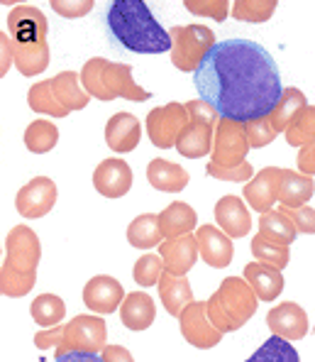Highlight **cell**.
<instances>
[{
  "mask_svg": "<svg viewBox=\"0 0 315 362\" xmlns=\"http://www.w3.org/2000/svg\"><path fill=\"white\" fill-rule=\"evenodd\" d=\"M196 240H198V252H201V259L206 264L215 269H222L232 262V255H234V247H232V240L215 226H201V230L196 233Z\"/></svg>",
  "mask_w": 315,
  "mask_h": 362,
  "instance_id": "e0dca14e",
  "label": "cell"
},
{
  "mask_svg": "<svg viewBox=\"0 0 315 362\" xmlns=\"http://www.w3.org/2000/svg\"><path fill=\"white\" fill-rule=\"evenodd\" d=\"M249 152V140L242 122L222 120L215 127V140H213V164L218 167H239Z\"/></svg>",
  "mask_w": 315,
  "mask_h": 362,
  "instance_id": "30bf717a",
  "label": "cell"
},
{
  "mask_svg": "<svg viewBox=\"0 0 315 362\" xmlns=\"http://www.w3.org/2000/svg\"><path fill=\"white\" fill-rule=\"evenodd\" d=\"M125 301V291L122 284L113 276L98 274L93 279H88V284L83 286V303L90 308L93 313H113L117 311V306H122Z\"/></svg>",
  "mask_w": 315,
  "mask_h": 362,
  "instance_id": "9a60e30c",
  "label": "cell"
},
{
  "mask_svg": "<svg viewBox=\"0 0 315 362\" xmlns=\"http://www.w3.org/2000/svg\"><path fill=\"white\" fill-rule=\"evenodd\" d=\"M279 211L293 223V228H296L298 233H315V211L313 209H308V206H303V209H284V206H281Z\"/></svg>",
  "mask_w": 315,
  "mask_h": 362,
  "instance_id": "7bdbcfd3",
  "label": "cell"
},
{
  "mask_svg": "<svg viewBox=\"0 0 315 362\" xmlns=\"http://www.w3.org/2000/svg\"><path fill=\"white\" fill-rule=\"evenodd\" d=\"M201 100L218 110L222 120L252 122L269 118L281 100L279 66L252 40H220L194 74Z\"/></svg>",
  "mask_w": 315,
  "mask_h": 362,
  "instance_id": "6da1fadb",
  "label": "cell"
},
{
  "mask_svg": "<svg viewBox=\"0 0 315 362\" xmlns=\"http://www.w3.org/2000/svg\"><path fill=\"white\" fill-rule=\"evenodd\" d=\"M57 204V184L49 177H35L15 196V209L25 218L47 216Z\"/></svg>",
  "mask_w": 315,
  "mask_h": 362,
  "instance_id": "7c38bea8",
  "label": "cell"
},
{
  "mask_svg": "<svg viewBox=\"0 0 315 362\" xmlns=\"http://www.w3.org/2000/svg\"><path fill=\"white\" fill-rule=\"evenodd\" d=\"M215 221L227 238H242L252 228V216H249L247 206L242 204L239 196L232 194L222 196L215 204Z\"/></svg>",
  "mask_w": 315,
  "mask_h": 362,
  "instance_id": "ac0fdd59",
  "label": "cell"
},
{
  "mask_svg": "<svg viewBox=\"0 0 315 362\" xmlns=\"http://www.w3.org/2000/svg\"><path fill=\"white\" fill-rule=\"evenodd\" d=\"M140 120L132 113H115L105 125V142L113 152H132L140 142Z\"/></svg>",
  "mask_w": 315,
  "mask_h": 362,
  "instance_id": "44dd1931",
  "label": "cell"
},
{
  "mask_svg": "<svg viewBox=\"0 0 315 362\" xmlns=\"http://www.w3.org/2000/svg\"><path fill=\"white\" fill-rule=\"evenodd\" d=\"M198 223V216L184 201H174L172 206H167L162 213H159V228H162L164 240H174V238H184L189 235L191 230Z\"/></svg>",
  "mask_w": 315,
  "mask_h": 362,
  "instance_id": "484cf974",
  "label": "cell"
},
{
  "mask_svg": "<svg viewBox=\"0 0 315 362\" xmlns=\"http://www.w3.org/2000/svg\"><path fill=\"white\" fill-rule=\"evenodd\" d=\"M164 235H162V228H159V216L157 213H142L137 216L135 221L130 223L127 228V243L132 247H140V250H149L154 245H162Z\"/></svg>",
  "mask_w": 315,
  "mask_h": 362,
  "instance_id": "f1b7e54d",
  "label": "cell"
},
{
  "mask_svg": "<svg viewBox=\"0 0 315 362\" xmlns=\"http://www.w3.org/2000/svg\"><path fill=\"white\" fill-rule=\"evenodd\" d=\"M105 28L115 47L135 54H162L174 47L172 35L142 0H113L105 13Z\"/></svg>",
  "mask_w": 315,
  "mask_h": 362,
  "instance_id": "7a4b0ae2",
  "label": "cell"
},
{
  "mask_svg": "<svg viewBox=\"0 0 315 362\" xmlns=\"http://www.w3.org/2000/svg\"><path fill=\"white\" fill-rule=\"evenodd\" d=\"M147 179L157 191L167 194H179L189 184V172L181 164L167 162V159H152L147 167Z\"/></svg>",
  "mask_w": 315,
  "mask_h": 362,
  "instance_id": "83f0119b",
  "label": "cell"
},
{
  "mask_svg": "<svg viewBox=\"0 0 315 362\" xmlns=\"http://www.w3.org/2000/svg\"><path fill=\"white\" fill-rule=\"evenodd\" d=\"M28 103L35 113L49 115V118H66L69 110H64L61 105L57 103L54 93H52V83L49 81H40L30 88L28 93Z\"/></svg>",
  "mask_w": 315,
  "mask_h": 362,
  "instance_id": "e575fe53",
  "label": "cell"
},
{
  "mask_svg": "<svg viewBox=\"0 0 315 362\" xmlns=\"http://www.w3.org/2000/svg\"><path fill=\"white\" fill-rule=\"evenodd\" d=\"M315 194V181L306 174L291 172V169H281L279 174V189H276V199L284 209H303Z\"/></svg>",
  "mask_w": 315,
  "mask_h": 362,
  "instance_id": "ffe728a7",
  "label": "cell"
},
{
  "mask_svg": "<svg viewBox=\"0 0 315 362\" xmlns=\"http://www.w3.org/2000/svg\"><path fill=\"white\" fill-rule=\"evenodd\" d=\"M257 294L239 276H227L220 289L208 299V318L220 333L242 328L257 313Z\"/></svg>",
  "mask_w": 315,
  "mask_h": 362,
  "instance_id": "52a82bcc",
  "label": "cell"
},
{
  "mask_svg": "<svg viewBox=\"0 0 315 362\" xmlns=\"http://www.w3.org/2000/svg\"><path fill=\"white\" fill-rule=\"evenodd\" d=\"M244 281L252 286L259 301H274L284 291V274L261 262H249L244 267Z\"/></svg>",
  "mask_w": 315,
  "mask_h": 362,
  "instance_id": "cb8c5ba5",
  "label": "cell"
},
{
  "mask_svg": "<svg viewBox=\"0 0 315 362\" xmlns=\"http://www.w3.org/2000/svg\"><path fill=\"white\" fill-rule=\"evenodd\" d=\"M274 0H237L232 5L234 20H242V23H266L274 15Z\"/></svg>",
  "mask_w": 315,
  "mask_h": 362,
  "instance_id": "74e56055",
  "label": "cell"
},
{
  "mask_svg": "<svg viewBox=\"0 0 315 362\" xmlns=\"http://www.w3.org/2000/svg\"><path fill=\"white\" fill-rule=\"evenodd\" d=\"M93 186L105 199H120L132 189V169L125 159H103L93 172Z\"/></svg>",
  "mask_w": 315,
  "mask_h": 362,
  "instance_id": "4fadbf2b",
  "label": "cell"
},
{
  "mask_svg": "<svg viewBox=\"0 0 315 362\" xmlns=\"http://www.w3.org/2000/svg\"><path fill=\"white\" fill-rule=\"evenodd\" d=\"M52 10L64 18L76 20L93 10V0H52Z\"/></svg>",
  "mask_w": 315,
  "mask_h": 362,
  "instance_id": "ee69618b",
  "label": "cell"
},
{
  "mask_svg": "<svg viewBox=\"0 0 315 362\" xmlns=\"http://www.w3.org/2000/svg\"><path fill=\"white\" fill-rule=\"evenodd\" d=\"M103 360L105 362H135L130 350L122 348V345H108V348L103 350Z\"/></svg>",
  "mask_w": 315,
  "mask_h": 362,
  "instance_id": "7dc6e473",
  "label": "cell"
},
{
  "mask_svg": "<svg viewBox=\"0 0 315 362\" xmlns=\"http://www.w3.org/2000/svg\"><path fill=\"white\" fill-rule=\"evenodd\" d=\"M42 257V245L35 230L28 226H15L5 240V262L0 269V291L8 299L30 294L37 281V264Z\"/></svg>",
  "mask_w": 315,
  "mask_h": 362,
  "instance_id": "277c9868",
  "label": "cell"
},
{
  "mask_svg": "<svg viewBox=\"0 0 315 362\" xmlns=\"http://www.w3.org/2000/svg\"><path fill=\"white\" fill-rule=\"evenodd\" d=\"M154 316H157V306H154L152 296L142 294V291L127 294L120 306V321L130 331H144V328H149L154 323Z\"/></svg>",
  "mask_w": 315,
  "mask_h": 362,
  "instance_id": "d4e9b609",
  "label": "cell"
},
{
  "mask_svg": "<svg viewBox=\"0 0 315 362\" xmlns=\"http://www.w3.org/2000/svg\"><path fill=\"white\" fill-rule=\"evenodd\" d=\"M198 240L196 235L174 238V240H164L159 245V257H162L164 272L174 276H184L186 272L196 264L198 259Z\"/></svg>",
  "mask_w": 315,
  "mask_h": 362,
  "instance_id": "2e32d148",
  "label": "cell"
},
{
  "mask_svg": "<svg viewBox=\"0 0 315 362\" xmlns=\"http://www.w3.org/2000/svg\"><path fill=\"white\" fill-rule=\"evenodd\" d=\"M266 326L281 340H301L308 335V316L298 303L284 301L266 313Z\"/></svg>",
  "mask_w": 315,
  "mask_h": 362,
  "instance_id": "5bb4252c",
  "label": "cell"
},
{
  "mask_svg": "<svg viewBox=\"0 0 315 362\" xmlns=\"http://www.w3.org/2000/svg\"><path fill=\"white\" fill-rule=\"evenodd\" d=\"M47 32L49 25L40 8L20 5L8 15V37L13 45L15 66L25 76H37L49 66Z\"/></svg>",
  "mask_w": 315,
  "mask_h": 362,
  "instance_id": "3957f363",
  "label": "cell"
},
{
  "mask_svg": "<svg viewBox=\"0 0 315 362\" xmlns=\"http://www.w3.org/2000/svg\"><path fill=\"white\" fill-rule=\"evenodd\" d=\"M247 362H301V358H298L296 348L288 340L271 335L264 345H259V350H254L249 355Z\"/></svg>",
  "mask_w": 315,
  "mask_h": 362,
  "instance_id": "d590c367",
  "label": "cell"
},
{
  "mask_svg": "<svg viewBox=\"0 0 315 362\" xmlns=\"http://www.w3.org/2000/svg\"><path fill=\"white\" fill-rule=\"evenodd\" d=\"M81 83L90 98H98V100L127 98L142 103V100L152 98L149 90H144L142 86L135 83L130 64H115L103 59V57H93V59L83 64Z\"/></svg>",
  "mask_w": 315,
  "mask_h": 362,
  "instance_id": "5b68a950",
  "label": "cell"
},
{
  "mask_svg": "<svg viewBox=\"0 0 315 362\" xmlns=\"http://www.w3.org/2000/svg\"><path fill=\"white\" fill-rule=\"evenodd\" d=\"M252 255L257 257V262L266 264V267H274V269H279V272L284 269L286 264H288V259H291V252H288V247L264 240L261 235H257L252 240Z\"/></svg>",
  "mask_w": 315,
  "mask_h": 362,
  "instance_id": "8d00e7d4",
  "label": "cell"
},
{
  "mask_svg": "<svg viewBox=\"0 0 315 362\" xmlns=\"http://www.w3.org/2000/svg\"><path fill=\"white\" fill-rule=\"evenodd\" d=\"M259 235L269 243H276V245H284V247H288V245L296 240L298 230L293 228V223L288 221L281 211H269L259 218Z\"/></svg>",
  "mask_w": 315,
  "mask_h": 362,
  "instance_id": "4dcf8cb0",
  "label": "cell"
},
{
  "mask_svg": "<svg viewBox=\"0 0 315 362\" xmlns=\"http://www.w3.org/2000/svg\"><path fill=\"white\" fill-rule=\"evenodd\" d=\"M184 8L194 15H208V18L218 20V23H222L230 13L227 0H201V3H196V0H186Z\"/></svg>",
  "mask_w": 315,
  "mask_h": 362,
  "instance_id": "60d3db41",
  "label": "cell"
},
{
  "mask_svg": "<svg viewBox=\"0 0 315 362\" xmlns=\"http://www.w3.org/2000/svg\"><path fill=\"white\" fill-rule=\"evenodd\" d=\"M296 159H298V172L306 174V177H315V142L301 147Z\"/></svg>",
  "mask_w": 315,
  "mask_h": 362,
  "instance_id": "bcb514c9",
  "label": "cell"
},
{
  "mask_svg": "<svg viewBox=\"0 0 315 362\" xmlns=\"http://www.w3.org/2000/svg\"><path fill=\"white\" fill-rule=\"evenodd\" d=\"M206 172L210 174V177L222 179V181H247V184L254 177V169H252V164H249V162L239 164V167H218V164L210 162L206 167Z\"/></svg>",
  "mask_w": 315,
  "mask_h": 362,
  "instance_id": "b9f144b4",
  "label": "cell"
},
{
  "mask_svg": "<svg viewBox=\"0 0 315 362\" xmlns=\"http://www.w3.org/2000/svg\"><path fill=\"white\" fill-rule=\"evenodd\" d=\"M213 140H215V127L208 125V122L189 118V125H186L179 135L176 150H179L181 157L198 159L213 152Z\"/></svg>",
  "mask_w": 315,
  "mask_h": 362,
  "instance_id": "7402d4cb",
  "label": "cell"
},
{
  "mask_svg": "<svg viewBox=\"0 0 315 362\" xmlns=\"http://www.w3.org/2000/svg\"><path fill=\"white\" fill-rule=\"evenodd\" d=\"M52 83V93H54L57 103L64 110L73 113V110H83L88 105L90 95L86 93V88H81V76L73 71H61L54 78H49Z\"/></svg>",
  "mask_w": 315,
  "mask_h": 362,
  "instance_id": "603a6c76",
  "label": "cell"
},
{
  "mask_svg": "<svg viewBox=\"0 0 315 362\" xmlns=\"http://www.w3.org/2000/svg\"><path fill=\"white\" fill-rule=\"evenodd\" d=\"M306 95H303V90L298 88H284V93H281V100L279 105H276V110L269 115V122L271 127H274V132L279 135V132H286L288 125L293 122L298 113H301L303 108H306Z\"/></svg>",
  "mask_w": 315,
  "mask_h": 362,
  "instance_id": "f546056e",
  "label": "cell"
},
{
  "mask_svg": "<svg viewBox=\"0 0 315 362\" xmlns=\"http://www.w3.org/2000/svg\"><path fill=\"white\" fill-rule=\"evenodd\" d=\"M0 47H3V64H0V74H8L10 64H15V57H13V45H10V37L8 32H0Z\"/></svg>",
  "mask_w": 315,
  "mask_h": 362,
  "instance_id": "c3c4849f",
  "label": "cell"
},
{
  "mask_svg": "<svg viewBox=\"0 0 315 362\" xmlns=\"http://www.w3.org/2000/svg\"><path fill=\"white\" fill-rule=\"evenodd\" d=\"M108 326L100 316H76L61 328L42 331L35 335V345L40 350H57V358L69 353H103L108 345Z\"/></svg>",
  "mask_w": 315,
  "mask_h": 362,
  "instance_id": "8992f818",
  "label": "cell"
},
{
  "mask_svg": "<svg viewBox=\"0 0 315 362\" xmlns=\"http://www.w3.org/2000/svg\"><path fill=\"white\" fill-rule=\"evenodd\" d=\"M159 294H162V303L172 316L181 318V313L194 303V291L186 276H174L164 272L159 279Z\"/></svg>",
  "mask_w": 315,
  "mask_h": 362,
  "instance_id": "4316f807",
  "label": "cell"
},
{
  "mask_svg": "<svg viewBox=\"0 0 315 362\" xmlns=\"http://www.w3.org/2000/svg\"><path fill=\"white\" fill-rule=\"evenodd\" d=\"M279 174L281 169L276 167H266L261 169V172L249 181L247 186H244L242 196L247 199V204L252 206L254 211H259L261 216L269 211H274V204L279 199H276V189H279Z\"/></svg>",
  "mask_w": 315,
  "mask_h": 362,
  "instance_id": "d6986e66",
  "label": "cell"
},
{
  "mask_svg": "<svg viewBox=\"0 0 315 362\" xmlns=\"http://www.w3.org/2000/svg\"><path fill=\"white\" fill-rule=\"evenodd\" d=\"M172 35V64L179 71H191L201 66L208 52L215 47V35L206 25H176L169 30Z\"/></svg>",
  "mask_w": 315,
  "mask_h": 362,
  "instance_id": "ba28073f",
  "label": "cell"
},
{
  "mask_svg": "<svg viewBox=\"0 0 315 362\" xmlns=\"http://www.w3.org/2000/svg\"><path fill=\"white\" fill-rule=\"evenodd\" d=\"M244 132H247V140H249V147H266L274 142L276 132L271 127L269 118H259V120H252V122H244Z\"/></svg>",
  "mask_w": 315,
  "mask_h": 362,
  "instance_id": "ab89813d",
  "label": "cell"
},
{
  "mask_svg": "<svg viewBox=\"0 0 315 362\" xmlns=\"http://www.w3.org/2000/svg\"><path fill=\"white\" fill-rule=\"evenodd\" d=\"M189 125V110L181 103H167L159 108L149 110L147 115V135L154 147L159 150H169L176 147L181 130Z\"/></svg>",
  "mask_w": 315,
  "mask_h": 362,
  "instance_id": "9c48e42d",
  "label": "cell"
},
{
  "mask_svg": "<svg viewBox=\"0 0 315 362\" xmlns=\"http://www.w3.org/2000/svg\"><path fill=\"white\" fill-rule=\"evenodd\" d=\"M186 110H189L191 120L208 122V125H213V127H218V122H220L218 110L213 108V105H208L206 100H191V103H186Z\"/></svg>",
  "mask_w": 315,
  "mask_h": 362,
  "instance_id": "f6af8a7d",
  "label": "cell"
},
{
  "mask_svg": "<svg viewBox=\"0 0 315 362\" xmlns=\"http://www.w3.org/2000/svg\"><path fill=\"white\" fill-rule=\"evenodd\" d=\"M57 142H59V130L54 122L49 120H35L25 130V147L35 154H44L54 150Z\"/></svg>",
  "mask_w": 315,
  "mask_h": 362,
  "instance_id": "d6a6232c",
  "label": "cell"
},
{
  "mask_svg": "<svg viewBox=\"0 0 315 362\" xmlns=\"http://www.w3.org/2000/svg\"><path fill=\"white\" fill-rule=\"evenodd\" d=\"M54 362H105L103 355H95V353H69L57 358Z\"/></svg>",
  "mask_w": 315,
  "mask_h": 362,
  "instance_id": "681fc988",
  "label": "cell"
},
{
  "mask_svg": "<svg viewBox=\"0 0 315 362\" xmlns=\"http://www.w3.org/2000/svg\"><path fill=\"white\" fill-rule=\"evenodd\" d=\"M286 142L291 147H306L315 142V105H306L293 118L286 130Z\"/></svg>",
  "mask_w": 315,
  "mask_h": 362,
  "instance_id": "836d02e7",
  "label": "cell"
},
{
  "mask_svg": "<svg viewBox=\"0 0 315 362\" xmlns=\"http://www.w3.org/2000/svg\"><path fill=\"white\" fill-rule=\"evenodd\" d=\"M179 331L194 348L210 350L222 340V333L208 318V301H194L179 318Z\"/></svg>",
  "mask_w": 315,
  "mask_h": 362,
  "instance_id": "8fae6325",
  "label": "cell"
},
{
  "mask_svg": "<svg viewBox=\"0 0 315 362\" xmlns=\"http://www.w3.org/2000/svg\"><path fill=\"white\" fill-rule=\"evenodd\" d=\"M164 274V264L159 255H142L135 262V269H132V279L140 286H154L159 284Z\"/></svg>",
  "mask_w": 315,
  "mask_h": 362,
  "instance_id": "f35d334b",
  "label": "cell"
},
{
  "mask_svg": "<svg viewBox=\"0 0 315 362\" xmlns=\"http://www.w3.org/2000/svg\"><path fill=\"white\" fill-rule=\"evenodd\" d=\"M30 313L40 328H52V326H57V323L64 321V316H66V306H64V301L59 299L57 294H42L32 301Z\"/></svg>",
  "mask_w": 315,
  "mask_h": 362,
  "instance_id": "1f68e13d",
  "label": "cell"
}]
</instances>
